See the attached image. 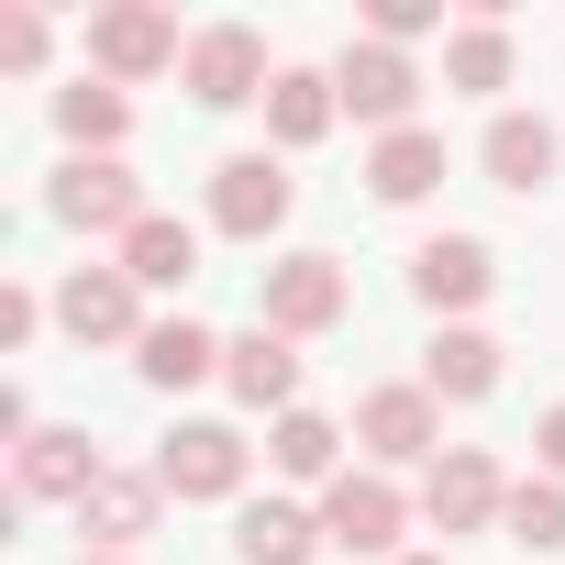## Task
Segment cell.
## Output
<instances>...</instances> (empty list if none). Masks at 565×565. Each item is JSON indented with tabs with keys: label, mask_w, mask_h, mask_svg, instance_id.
<instances>
[{
	"label": "cell",
	"mask_w": 565,
	"mask_h": 565,
	"mask_svg": "<svg viewBox=\"0 0 565 565\" xmlns=\"http://www.w3.org/2000/svg\"><path fill=\"white\" fill-rule=\"evenodd\" d=\"M422 510H433V532H488V521L510 510V477H499V455H488V444H444V466H433Z\"/></svg>",
	"instance_id": "obj_8"
},
{
	"label": "cell",
	"mask_w": 565,
	"mask_h": 565,
	"mask_svg": "<svg viewBox=\"0 0 565 565\" xmlns=\"http://www.w3.org/2000/svg\"><path fill=\"white\" fill-rule=\"evenodd\" d=\"M333 444H344V433H333L322 411H277V433H266V455L289 466V477H333Z\"/></svg>",
	"instance_id": "obj_26"
},
{
	"label": "cell",
	"mask_w": 565,
	"mask_h": 565,
	"mask_svg": "<svg viewBox=\"0 0 565 565\" xmlns=\"http://www.w3.org/2000/svg\"><path fill=\"white\" fill-rule=\"evenodd\" d=\"M411 289H422L433 311H477V300L499 289V255H488L477 233H433V244L411 255Z\"/></svg>",
	"instance_id": "obj_15"
},
{
	"label": "cell",
	"mask_w": 565,
	"mask_h": 565,
	"mask_svg": "<svg viewBox=\"0 0 565 565\" xmlns=\"http://www.w3.org/2000/svg\"><path fill=\"white\" fill-rule=\"evenodd\" d=\"M244 466H255V444H244L233 422H178V433L156 444L167 499H233V488H244Z\"/></svg>",
	"instance_id": "obj_5"
},
{
	"label": "cell",
	"mask_w": 565,
	"mask_h": 565,
	"mask_svg": "<svg viewBox=\"0 0 565 565\" xmlns=\"http://www.w3.org/2000/svg\"><path fill=\"white\" fill-rule=\"evenodd\" d=\"M189 100L200 111H244V100H266L277 89V67H266V34L255 23H211V34H189Z\"/></svg>",
	"instance_id": "obj_2"
},
{
	"label": "cell",
	"mask_w": 565,
	"mask_h": 565,
	"mask_svg": "<svg viewBox=\"0 0 565 565\" xmlns=\"http://www.w3.org/2000/svg\"><path fill=\"white\" fill-rule=\"evenodd\" d=\"M422 388H433V399H488V388H499V333H477V322L433 333V355H422Z\"/></svg>",
	"instance_id": "obj_20"
},
{
	"label": "cell",
	"mask_w": 565,
	"mask_h": 565,
	"mask_svg": "<svg viewBox=\"0 0 565 565\" xmlns=\"http://www.w3.org/2000/svg\"><path fill=\"white\" fill-rule=\"evenodd\" d=\"M399 521H411V499L388 477H333L322 488V543H344V554H388Z\"/></svg>",
	"instance_id": "obj_13"
},
{
	"label": "cell",
	"mask_w": 565,
	"mask_h": 565,
	"mask_svg": "<svg viewBox=\"0 0 565 565\" xmlns=\"http://www.w3.org/2000/svg\"><path fill=\"white\" fill-rule=\"evenodd\" d=\"M45 333V300L34 289H0V344H34Z\"/></svg>",
	"instance_id": "obj_29"
},
{
	"label": "cell",
	"mask_w": 565,
	"mask_h": 565,
	"mask_svg": "<svg viewBox=\"0 0 565 565\" xmlns=\"http://www.w3.org/2000/svg\"><path fill=\"white\" fill-rule=\"evenodd\" d=\"M444 12H433V0H377V12H366V34L377 45H411V34H433Z\"/></svg>",
	"instance_id": "obj_27"
},
{
	"label": "cell",
	"mask_w": 565,
	"mask_h": 565,
	"mask_svg": "<svg viewBox=\"0 0 565 565\" xmlns=\"http://www.w3.org/2000/svg\"><path fill=\"white\" fill-rule=\"evenodd\" d=\"M156 510H167V477H156V466H100V488L78 499V532H89L100 554H134V543L156 532Z\"/></svg>",
	"instance_id": "obj_11"
},
{
	"label": "cell",
	"mask_w": 565,
	"mask_h": 565,
	"mask_svg": "<svg viewBox=\"0 0 565 565\" xmlns=\"http://www.w3.org/2000/svg\"><path fill=\"white\" fill-rule=\"evenodd\" d=\"M355 444L377 466H444V399L433 388H366L355 399Z\"/></svg>",
	"instance_id": "obj_4"
},
{
	"label": "cell",
	"mask_w": 565,
	"mask_h": 565,
	"mask_svg": "<svg viewBox=\"0 0 565 565\" xmlns=\"http://www.w3.org/2000/svg\"><path fill=\"white\" fill-rule=\"evenodd\" d=\"M344 311H355V289H344V266H333V255H277V266H266V300H255L266 333L311 344V333H333Z\"/></svg>",
	"instance_id": "obj_1"
},
{
	"label": "cell",
	"mask_w": 565,
	"mask_h": 565,
	"mask_svg": "<svg viewBox=\"0 0 565 565\" xmlns=\"http://www.w3.org/2000/svg\"><path fill=\"white\" fill-rule=\"evenodd\" d=\"M333 100L355 111V122H377V134H411V100H422V67L399 56V45H344V67H333Z\"/></svg>",
	"instance_id": "obj_6"
},
{
	"label": "cell",
	"mask_w": 565,
	"mask_h": 565,
	"mask_svg": "<svg viewBox=\"0 0 565 565\" xmlns=\"http://www.w3.org/2000/svg\"><path fill=\"white\" fill-rule=\"evenodd\" d=\"M289 200H300V189H289L277 156H222V167H211V222H222L233 244H266L277 222H289Z\"/></svg>",
	"instance_id": "obj_7"
},
{
	"label": "cell",
	"mask_w": 565,
	"mask_h": 565,
	"mask_svg": "<svg viewBox=\"0 0 565 565\" xmlns=\"http://www.w3.org/2000/svg\"><path fill=\"white\" fill-rule=\"evenodd\" d=\"M499 532H510L521 554H565V477H510Z\"/></svg>",
	"instance_id": "obj_25"
},
{
	"label": "cell",
	"mask_w": 565,
	"mask_h": 565,
	"mask_svg": "<svg viewBox=\"0 0 565 565\" xmlns=\"http://www.w3.org/2000/svg\"><path fill=\"white\" fill-rule=\"evenodd\" d=\"M134 300H145V289H134L122 266H67V289H56V322H67L78 344H145L156 322H145Z\"/></svg>",
	"instance_id": "obj_9"
},
{
	"label": "cell",
	"mask_w": 565,
	"mask_h": 565,
	"mask_svg": "<svg viewBox=\"0 0 565 565\" xmlns=\"http://www.w3.org/2000/svg\"><path fill=\"white\" fill-rule=\"evenodd\" d=\"M444 89H510V34H499V12H466V23L444 34Z\"/></svg>",
	"instance_id": "obj_23"
},
{
	"label": "cell",
	"mask_w": 565,
	"mask_h": 565,
	"mask_svg": "<svg viewBox=\"0 0 565 565\" xmlns=\"http://www.w3.org/2000/svg\"><path fill=\"white\" fill-rule=\"evenodd\" d=\"M532 455H543V477H565V399L532 422Z\"/></svg>",
	"instance_id": "obj_30"
},
{
	"label": "cell",
	"mask_w": 565,
	"mask_h": 565,
	"mask_svg": "<svg viewBox=\"0 0 565 565\" xmlns=\"http://www.w3.org/2000/svg\"><path fill=\"white\" fill-rule=\"evenodd\" d=\"M477 156H488V178H499V189H521V200H532V189L565 167V145H554V122H543V111H499Z\"/></svg>",
	"instance_id": "obj_16"
},
{
	"label": "cell",
	"mask_w": 565,
	"mask_h": 565,
	"mask_svg": "<svg viewBox=\"0 0 565 565\" xmlns=\"http://www.w3.org/2000/svg\"><path fill=\"white\" fill-rule=\"evenodd\" d=\"M56 222H67V233H134V222H145V178H134L122 156H78V167L56 178Z\"/></svg>",
	"instance_id": "obj_10"
},
{
	"label": "cell",
	"mask_w": 565,
	"mask_h": 565,
	"mask_svg": "<svg viewBox=\"0 0 565 565\" xmlns=\"http://www.w3.org/2000/svg\"><path fill=\"white\" fill-rule=\"evenodd\" d=\"M222 388H233L244 411H300V344L266 333V322L233 333V344H222Z\"/></svg>",
	"instance_id": "obj_14"
},
{
	"label": "cell",
	"mask_w": 565,
	"mask_h": 565,
	"mask_svg": "<svg viewBox=\"0 0 565 565\" xmlns=\"http://www.w3.org/2000/svg\"><path fill=\"white\" fill-rule=\"evenodd\" d=\"M366 189L388 200V211H411L422 189H444V134H377V156H366Z\"/></svg>",
	"instance_id": "obj_19"
},
{
	"label": "cell",
	"mask_w": 565,
	"mask_h": 565,
	"mask_svg": "<svg viewBox=\"0 0 565 565\" xmlns=\"http://www.w3.org/2000/svg\"><path fill=\"white\" fill-rule=\"evenodd\" d=\"M333 111H344V100H333V78L277 67V89H266V134H277V145H322V134H333Z\"/></svg>",
	"instance_id": "obj_22"
},
{
	"label": "cell",
	"mask_w": 565,
	"mask_h": 565,
	"mask_svg": "<svg viewBox=\"0 0 565 565\" xmlns=\"http://www.w3.org/2000/svg\"><path fill=\"white\" fill-rule=\"evenodd\" d=\"M0 67H12V78L45 67V23H34V12H0Z\"/></svg>",
	"instance_id": "obj_28"
},
{
	"label": "cell",
	"mask_w": 565,
	"mask_h": 565,
	"mask_svg": "<svg viewBox=\"0 0 565 565\" xmlns=\"http://www.w3.org/2000/svg\"><path fill=\"white\" fill-rule=\"evenodd\" d=\"M233 554H244V565H311V554H322V521H311V510H289V499H244Z\"/></svg>",
	"instance_id": "obj_18"
},
{
	"label": "cell",
	"mask_w": 565,
	"mask_h": 565,
	"mask_svg": "<svg viewBox=\"0 0 565 565\" xmlns=\"http://www.w3.org/2000/svg\"><path fill=\"white\" fill-rule=\"evenodd\" d=\"M122 277H134V289H189V277H200V233L178 211H145L122 233Z\"/></svg>",
	"instance_id": "obj_17"
},
{
	"label": "cell",
	"mask_w": 565,
	"mask_h": 565,
	"mask_svg": "<svg viewBox=\"0 0 565 565\" xmlns=\"http://www.w3.org/2000/svg\"><path fill=\"white\" fill-rule=\"evenodd\" d=\"M399 565H455V554H399Z\"/></svg>",
	"instance_id": "obj_31"
},
{
	"label": "cell",
	"mask_w": 565,
	"mask_h": 565,
	"mask_svg": "<svg viewBox=\"0 0 565 565\" xmlns=\"http://www.w3.org/2000/svg\"><path fill=\"white\" fill-rule=\"evenodd\" d=\"M134 366H145V388H200V377L222 366V344H211L200 322H156V333L134 344Z\"/></svg>",
	"instance_id": "obj_24"
},
{
	"label": "cell",
	"mask_w": 565,
	"mask_h": 565,
	"mask_svg": "<svg viewBox=\"0 0 565 565\" xmlns=\"http://www.w3.org/2000/svg\"><path fill=\"white\" fill-rule=\"evenodd\" d=\"M89 67L100 78H167V67H189V45L156 0H111V12H89Z\"/></svg>",
	"instance_id": "obj_3"
},
{
	"label": "cell",
	"mask_w": 565,
	"mask_h": 565,
	"mask_svg": "<svg viewBox=\"0 0 565 565\" xmlns=\"http://www.w3.org/2000/svg\"><path fill=\"white\" fill-rule=\"evenodd\" d=\"M89 488H100V444H89V433L56 422V433L12 444V499H67V510H78Z\"/></svg>",
	"instance_id": "obj_12"
},
{
	"label": "cell",
	"mask_w": 565,
	"mask_h": 565,
	"mask_svg": "<svg viewBox=\"0 0 565 565\" xmlns=\"http://www.w3.org/2000/svg\"><path fill=\"white\" fill-rule=\"evenodd\" d=\"M78 565H134V554H78Z\"/></svg>",
	"instance_id": "obj_32"
},
{
	"label": "cell",
	"mask_w": 565,
	"mask_h": 565,
	"mask_svg": "<svg viewBox=\"0 0 565 565\" xmlns=\"http://www.w3.org/2000/svg\"><path fill=\"white\" fill-rule=\"evenodd\" d=\"M56 134H67L78 156H111V145L134 134V100H122L111 78H78V89H56Z\"/></svg>",
	"instance_id": "obj_21"
}]
</instances>
